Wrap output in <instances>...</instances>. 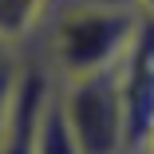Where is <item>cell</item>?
I'll use <instances>...</instances> for the list:
<instances>
[{
    "mask_svg": "<svg viewBox=\"0 0 154 154\" xmlns=\"http://www.w3.org/2000/svg\"><path fill=\"white\" fill-rule=\"evenodd\" d=\"M122 119H127V154H142L154 131V20L138 16L134 36L115 63Z\"/></svg>",
    "mask_w": 154,
    "mask_h": 154,
    "instance_id": "cell-3",
    "label": "cell"
},
{
    "mask_svg": "<svg viewBox=\"0 0 154 154\" xmlns=\"http://www.w3.org/2000/svg\"><path fill=\"white\" fill-rule=\"evenodd\" d=\"M51 8L55 0H0V44L28 51L40 40Z\"/></svg>",
    "mask_w": 154,
    "mask_h": 154,
    "instance_id": "cell-5",
    "label": "cell"
},
{
    "mask_svg": "<svg viewBox=\"0 0 154 154\" xmlns=\"http://www.w3.org/2000/svg\"><path fill=\"white\" fill-rule=\"evenodd\" d=\"M51 83H55V75L28 48V67H24V79L16 91V103H12L8 119L0 122V154H36V131H40L44 103L51 95Z\"/></svg>",
    "mask_w": 154,
    "mask_h": 154,
    "instance_id": "cell-4",
    "label": "cell"
},
{
    "mask_svg": "<svg viewBox=\"0 0 154 154\" xmlns=\"http://www.w3.org/2000/svg\"><path fill=\"white\" fill-rule=\"evenodd\" d=\"M142 154H154V131H150V142H146V150Z\"/></svg>",
    "mask_w": 154,
    "mask_h": 154,
    "instance_id": "cell-10",
    "label": "cell"
},
{
    "mask_svg": "<svg viewBox=\"0 0 154 154\" xmlns=\"http://www.w3.org/2000/svg\"><path fill=\"white\" fill-rule=\"evenodd\" d=\"M55 4H127V8H134V0H55Z\"/></svg>",
    "mask_w": 154,
    "mask_h": 154,
    "instance_id": "cell-8",
    "label": "cell"
},
{
    "mask_svg": "<svg viewBox=\"0 0 154 154\" xmlns=\"http://www.w3.org/2000/svg\"><path fill=\"white\" fill-rule=\"evenodd\" d=\"M36 154H83L75 134L67 131L63 122V111L55 103V83H51V95L44 103V115H40V131H36Z\"/></svg>",
    "mask_w": 154,
    "mask_h": 154,
    "instance_id": "cell-6",
    "label": "cell"
},
{
    "mask_svg": "<svg viewBox=\"0 0 154 154\" xmlns=\"http://www.w3.org/2000/svg\"><path fill=\"white\" fill-rule=\"evenodd\" d=\"M134 8H138V16L154 20V0H134Z\"/></svg>",
    "mask_w": 154,
    "mask_h": 154,
    "instance_id": "cell-9",
    "label": "cell"
},
{
    "mask_svg": "<svg viewBox=\"0 0 154 154\" xmlns=\"http://www.w3.org/2000/svg\"><path fill=\"white\" fill-rule=\"evenodd\" d=\"M138 12L127 4H55L32 51L55 79L115 67L134 36Z\"/></svg>",
    "mask_w": 154,
    "mask_h": 154,
    "instance_id": "cell-1",
    "label": "cell"
},
{
    "mask_svg": "<svg viewBox=\"0 0 154 154\" xmlns=\"http://www.w3.org/2000/svg\"><path fill=\"white\" fill-rule=\"evenodd\" d=\"M55 103L83 154H127V119L115 67L55 79Z\"/></svg>",
    "mask_w": 154,
    "mask_h": 154,
    "instance_id": "cell-2",
    "label": "cell"
},
{
    "mask_svg": "<svg viewBox=\"0 0 154 154\" xmlns=\"http://www.w3.org/2000/svg\"><path fill=\"white\" fill-rule=\"evenodd\" d=\"M24 67H28V51H24V48L0 44V122L8 119L12 103H16V91H20Z\"/></svg>",
    "mask_w": 154,
    "mask_h": 154,
    "instance_id": "cell-7",
    "label": "cell"
}]
</instances>
